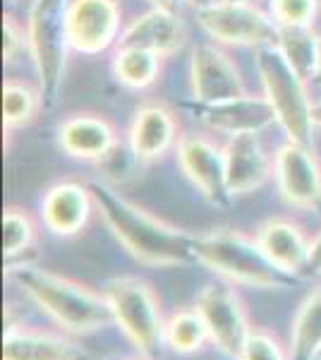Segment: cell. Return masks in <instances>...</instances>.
I'll return each mask as SVG.
<instances>
[{
	"label": "cell",
	"instance_id": "obj_1",
	"mask_svg": "<svg viewBox=\"0 0 321 360\" xmlns=\"http://www.w3.org/2000/svg\"><path fill=\"white\" fill-rule=\"evenodd\" d=\"M89 190L110 233L139 264L178 266L195 262L192 233L125 200L106 183H91Z\"/></svg>",
	"mask_w": 321,
	"mask_h": 360
},
{
	"label": "cell",
	"instance_id": "obj_2",
	"mask_svg": "<svg viewBox=\"0 0 321 360\" xmlns=\"http://www.w3.org/2000/svg\"><path fill=\"white\" fill-rule=\"evenodd\" d=\"M8 276L20 283L41 312H46L65 334L86 336L115 324L106 295L84 283L27 262L8 266Z\"/></svg>",
	"mask_w": 321,
	"mask_h": 360
},
{
	"label": "cell",
	"instance_id": "obj_3",
	"mask_svg": "<svg viewBox=\"0 0 321 360\" xmlns=\"http://www.w3.org/2000/svg\"><path fill=\"white\" fill-rule=\"evenodd\" d=\"M192 255L195 262L211 269L216 276L237 286H252L261 291H283L290 288L295 278L285 274L271 264L264 250L256 245L254 238H247L237 231H211L199 233L192 240Z\"/></svg>",
	"mask_w": 321,
	"mask_h": 360
},
{
	"label": "cell",
	"instance_id": "obj_4",
	"mask_svg": "<svg viewBox=\"0 0 321 360\" xmlns=\"http://www.w3.org/2000/svg\"><path fill=\"white\" fill-rule=\"evenodd\" d=\"M70 0H34L27 20V46L39 75V91L46 106H53L67 65Z\"/></svg>",
	"mask_w": 321,
	"mask_h": 360
},
{
	"label": "cell",
	"instance_id": "obj_5",
	"mask_svg": "<svg viewBox=\"0 0 321 360\" xmlns=\"http://www.w3.org/2000/svg\"><path fill=\"white\" fill-rule=\"evenodd\" d=\"M103 295L125 339L142 356L154 358L166 346L163 341L166 319L161 315L159 295L151 288V283L137 276L110 278L103 286Z\"/></svg>",
	"mask_w": 321,
	"mask_h": 360
},
{
	"label": "cell",
	"instance_id": "obj_6",
	"mask_svg": "<svg viewBox=\"0 0 321 360\" xmlns=\"http://www.w3.org/2000/svg\"><path fill=\"white\" fill-rule=\"evenodd\" d=\"M256 68L264 84V96L276 111V118L290 142L312 144V106L305 89V79L285 60L278 46H261L256 56Z\"/></svg>",
	"mask_w": 321,
	"mask_h": 360
},
{
	"label": "cell",
	"instance_id": "obj_7",
	"mask_svg": "<svg viewBox=\"0 0 321 360\" xmlns=\"http://www.w3.org/2000/svg\"><path fill=\"white\" fill-rule=\"evenodd\" d=\"M197 22L218 44L228 46H276L278 25L273 17L261 13L252 3L216 0L197 10Z\"/></svg>",
	"mask_w": 321,
	"mask_h": 360
},
{
	"label": "cell",
	"instance_id": "obj_8",
	"mask_svg": "<svg viewBox=\"0 0 321 360\" xmlns=\"http://www.w3.org/2000/svg\"><path fill=\"white\" fill-rule=\"evenodd\" d=\"M195 307L207 324L211 344L230 358L240 356L244 341L252 332L240 293L228 281H209L197 295Z\"/></svg>",
	"mask_w": 321,
	"mask_h": 360
},
{
	"label": "cell",
	"instance_id": "obj_9",
	"mask_svg": "<svg viewBox=\"0 0 321 360\" xmlns=\"http://www.w3.org/2000/svg\"><path fill=\"white\" fill-rule=\"evenodd\" d=\"M273 178L285 205L297 209L321 207V164L307 144L288 139L273 161Z\"/></svg>",
	"mask_w": 321,
	"mask_h": 360
},
{
	"label": "cell",
	"instance_id": "obj_10",
	"mask_svg": "<svg viewBox=\"0 0 321 360\" xmlns=\"http://www.w3.org/2000/svg\"><path fill=\"white\" fill-rule=\"evenodd\" d=\"M178 164L188 180L214 207L230 205L225 178V152L202 135H185L178 139Z\"/></svg>",
	"mask_w": 321,
	"mask_h": 360
},
{
	"label": "cell",
	"instance_id": "obj_11",
	"mask_svg": "<svg viewBox=\"0 0 321 360\" xmlns=\"http://www.w3.org/2000/svg\"><path fill=\"white\" fill-rule=\"evenodd\" d=\"M190 86L197 103H221L247 94L240 70L214 44H199L192 49Z\"/></svg>",
	"mask_w": 321,
	"mask_h": 360
},
{
	"label": "cell",
	"instance_id": "obj_12",
	"mask_svg": "<svg viewBox=\"0 0 321 360\" xmlns=\"http://www.w3.org/2000/svg\"><path fill=\"white\" fill-rule=\"evenodd\" d=\"M118 0H70L67 34L70 46L79 53L94 56L113 46L120 37Z\"/></svg>",
	"mask_w": 321,
	"mask_h": 360
},
{
	"label": "cell",
	"instance_id": "obj_13",
	"mask_svg": "<svg viewBox=\"0 0 321 360\" xmlns=\"http://www.w3.org/2000/svg\"><path fill=\"white\" fill-rule=\"evenodd\" d=\"M225 152V178L230 197H244L254 190L264 188L271 178L273 164L264 152L259 132H240L230 135Z\"/></svg>",
	"mask_w": 321,
	"mask_h": 360
},
{
	"label": "cell",
	"instance_id": "obj_14",
	"mask_svg": "<svg viewBox=\"0 0 321 360\" xmlns=\"http://www.w3.org/2000/svg\"><path fill=\"white\" fill-rule=\"evenodd\" d=\"M94 207V195H91L89 185L63 180V183L53 185L41 200V219L51 233L72 238L86 229Z\"/></svg>",
	"mask_w": 321,
	"mask_h": 360
},
{
	"label": "cell",
	"instance_id": "obj_15",
	"mask_svg": "<svg viewBox=\"0 0 321 360\" xmlns=\"http://www.w3.org/2000/svg\"><path fill=\"white\" fill-rule=\"evenodd\" d=\"M58 144L72 159L96 164L118 149V132L103 115L74 113L58 127Z\"/></svg>",
	"mask_w": 321,
	"mask_h": 360
},
{
	"label": "cell",
	"instance_id": "obj_16",
	"mask_svg": "<svg viewBox=\"0 0 321 360\" xmlns=\"http://www.w3.org/2000/svg\"><path fill=\"white\" fill-rule=\"evenodd\" d=\"M185 41H188V29H185L180 15L151 8L127 29H122L115 49H144L161 58H168L178 53Z\"/></svg>",
	"mask_w": 321,
	"mask_h": 360
},
{
	"label": "cell",
	"instance_id": "obj_17",
	"mask_svg": "<svg viewBox=\"0 0 321 360\" xmlns=\"http://www.w3.org/2000/svg\"><path fill=\"white\" fill-rule=\"evenodd\" d=\"M197 115L207 127L225 135H240V132H261L268 125L278 123L276 111L268 103L266 96H249L244 94L240 98L221 103H199Z\"/></svg>",
	"mask_w": 321,
	"mask_h": 360
},
{
	"label": "cell",
	"instance_id": "obj_18",
	"mask_svg": "<svg viewBox=\"0 0 321 360\" xmlns=\"http://www.w3.org/2000/svg\"><path fill=\"white\" fill-rule=\"evenodd\" d=\"M254 240L281 274L288 278L307 274L309 240L297 224L288 219H268L254 231Z\"/></svg>",
	"mask_w": 321,
	"mask_h": 360
},
{
	"label": "cell",
	"instance_id": "obj_19",
	"mask_svg": "<svg viewBox=\"0 0 321 360\" xmlns=\"http://www.w3.org/2000/svg\"><path fill=\"white\" fill-rule=\"evenodd\" d=\"M127 139H130V152L137 161L149 164V161L161 159L173 144H178L175 113L163 103H147L137 108Z\"/></svg>",
	"mask_w": 321,
	"mask_h": 360
},
{
	"label": "cell",
	"instance_id": "obj_20",
	"mask_svg": "<svg viewBox=\"0 0 321 360\" xmlns=\"http://www.w3.org/2000/svg\"><path fill=\"white\" fill-rule=\"evenodd\" d=\"M3 360H89V353L63 334L10 324L3 336Z\"/></svg>",
	"mask_w": 321,
	"mask_h": 360
},
{
	"label": "cell",
	"instance_id": "obj_21",
	"mask_svg": "<svg viewBox=\"0 0 321 360\" xmlns=\"http://www.w3.org/2000/svg\"><path fill=\"white\" fill-rule=\"evenodd\" d=\"M321 351V288L297 307L290 329V360H317Z\"/></svg>",
	"mask_w": 321,
	"mask_h": 360
},
{
	"label": "cell",
	"instance_id": "obj_22",
	"mask_svg": "<svg viewBox=\"0 0 321 360\" xmlns=\"http://www.w3.org/2000/svg\"><path fill=\"white\" fill-rule=\"evenodd\" d=\"M278 49L302 79H317L321 63V37L312 27H278Z\"/></svg>",
	"mask_w": 321,
	"mask_h": 360
},
{
	"label": "cell",
	"instance_id": "obj_23",
	"mask_svg": "<svg viewBox=\"0 0 321 360\" xmlns=\"http://www.w3.org/2000/svg\"><path fill=\"white\" fill-rule=\"evenodd\" d=\"M163 341H166V348H171L178 356H192V353L202 351L207 341H211V336H209V329L204 324L199 310L197 307H183V310H175L166 319Z\"/></svg>",
	"mask_w": 321,
	"mask_h": 360
},
{
	"label": "cell",
	"instance_id": "obj_24",
	"mask_svg": "<svg viewBox=\"0 0 321 360\" xmlns=\"http://www.w3.org/2000/svg\"><path fill=\"white\" fill-rule=\"evenodd\" d=\"M113 75L127 89H147L161 75V56L144 49H115Z\"/></svg>",
	"mask_w": 321,
	"mask_h": 360
},
{
	"label": "cell",
	"instance_id": "obj_25",
	"mask_svg": "<svg viewBox=\"0 0 321 360\" xmlns=\"http://www.w3.org/2000/svg\"><path fill=\"white\" fill-rule=\"evenodd\" d=\"M44 103V94L20 79H5L3 84V123L5 132L34 123L39 108Z\"/></svg>",
	"mask_w": 321,
	"mask_h": 360
},
{
	"label": "cell",
	"instance_id": "obj_26",
	"mask_svg": "<svg viewBox=\"0 0 321 360\" xmlns=\"http://www.w3.org/2000/svg\"><path fill=\"white\" fill-rule=\"evenodd\" d=\"M37 240V224L29 217L27 209L8 207L3 214V252L8 262L25 257L27 250L34 248Z\"/></svg>",
	"mask_w": 321,
	"mask_h": 360
},
{
	"label": "cell",
	"instance_id": "obj_27",
	"mask_svg": "<svg viewBox=\"0 0 321 360\" xmlns=\"http://www.w3.org/2000/svg\"><path fill=\"white\" fill-rule=\"evenodd\" d=\"M278 27H312L319 0H268Z\"/></svg>",
	"mask_w": 321,
	"mask_h": 360
},
{
	"label": "cell",
	"instance_id": "obj_28",
	"mask_svg": "<svg viewBox=\"0 0 321 360\" xmlns=\"http://www.w3.org/2000/svg\"><path fill=\"white\" fill-rule=\"evenodd\" d=\"M235 360H290V353H285L281 341L273 334L261 332V329H252L244 341L240 356Z\"/></svg>",
	"mask_w": 321,
	"mask_h": 360
},
{
	"label": "cell",
	"instance_id": "obj_29",
	"mask_svg": "<svg viewBox=\"0 0 321 360\" xmlns=\"http://www.w3.org/2000/svg\"><path fill=\"white\" fill-rule=\"evenodd\" d=\"M27 41V34L22 32V27L15 22V17L5 15L3 17V58L5 63H13L17 56L22 53Z\"/></svg>",
	"mask_w": 321,
	"mask_h": 360
},
{
	"label": "cell",
	"instance_id": "obj_30",
	"mask_svg": "<svg viewBox=\"0 0 321 360\" xmlns=\"http://www.w3.org/2000/svg\"><path fill=\"white\" fill-rule=\"evenodd\" d=\"M309 276H321V233L309 243V262H307Z\"/></svg>",
	"mask_w": 321,
	"mask_h": 360
},
{
	"label": "cell",
	"instance_id": "obj_31",
	"mask_svg": "<svg viewBox=\"0 0 321 360\" xmlns=\"http://www.w3.org/2000/svg\"><path fill=\"white\" fill-rule=\"evenodd\" d=\"M151 5L159 10H166V13L173 15H183V10L188 8V0H151Z\"/></svg>",
	"mask_w": 321,
	"mask_h": 360
},
{
	"label": "cell",
	"instance_id": "obj_32",
	"mask_svg": "<svg viewBox=\"0 0 321 360\" xmlns=\"http://www.w3.org/2000/svg\"><path fill=\"white\" fill-rule=\"evenodd\" d=\"M312 120H314V127H321V101L312 106Z\"/></svg>",
	"mask_w": 321,
	"mask_h": 360
},
{
	"label": "cell",
	"instance_id": "obj_33",
	"mask_svg": "<svg viewBox=\"0 0 321 360\" xmlns=\"http://www.w3.org/2000/svg\"><path fill=\"white\" fill-rule=\"evenodd\" d=\"M188 3L192 5V8H207V5H211V3H216V0H188Z\"/></svg>",
	"mask_w": 321,
	"mask_h": 360
},
{
	"label": "cell",
	"instance_id": "obj_34",
	"mask_svg": "<svg viewBox=\"0 0 321 360\" xmlns=\"http://www.w3.org/2000/svg\"><path fill=\"white\" fill-rule=\"evenodd\" d=\"M125 360H151V358H147V356H142V353H139V356H134V358H125Z\"/></svg>",
	"mask_w": 321,
	"mask_h": 360
},
{
	"label": "cell",
	"instance_id": "obj_35",
	"mask_svg": "<svg viewBox=\"0 0 321 360\" xmlns=\"http://www.w3.org/2000/svg\"><path fill=\"white\" fill-rule=\"evenodd\" d=\"M228 3H252V0H228Z\"/></svg>",
	"mask_w": 321,
	"mask_h": 360
},
{
	"label": "cell",
	"instance_id": "obj_36",
	"mask_svg": "<svg viewBox=\"0 0 321 360\" xmlns=\"http://www.w3.org/2000/svg\"><path fill=\"white\" fill-rule=\"evenodd\" d=\"M317 82L321 84V63H319V72H317Z\"/></svg>",
	"mask_w": 321,
	"mask_h": 360
},
{
	"label": "cell",
	"instance_id": "obj_37",
	"mask_svg": "<svg viewBox=\"0 0 321 360\" xmlns=\"http://www.w3.org/2000/svg\"><path fill=\"white\" fill-rule=\"evenodd\" d=\"M317 360H321V351H319V358H317Z\"/></svg>",
	"mask_w": 321,
	"mask_h": 360
},
{
	"label": "cell",
	"instance_id": "obj_38",
	"mask_svg": "<svg viewBox=\"0 0 321 360\" xmlns=\"http://www.w3.org/2000/svg\"><path fill=\"white\" fill-rule=\"evenodd\" d=\"M10 3H15V0H10Z\"/></svg>",
	"mask_w": 321,
	"mask_h": 360
},
{
	"label": "cell",
	"instance_id": "obj_39",
	"mask_svg": "<svg viewBox=\"0 0 321 360\" xmlns=\"http://www.w3.org/2000/svg\"><path fill=\"white\" fill-rule=\"evenodd\" d=\"M319 3H321V0H319Z\"/></svg>",
	"mask_w": 321,
	"mask_h": 360
}]
</instances>
